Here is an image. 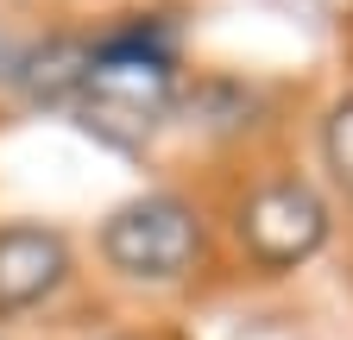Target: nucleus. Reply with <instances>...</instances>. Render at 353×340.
<instances>
[{"label": "nucleus", "instance_id": "f257e3e1", "mask_svg": "<svg viewBox=\"0 0 353 340\" xmlns=\"http://www.w3.org/2000/svg\"><path fill=\"white\" fill-rule=\"evenodd\" d=\"M170 101H176V63H170V45L145 25L95 45L76 95V107L95 126H126V133H152L170 114Z\"/></svg>", "mask_w": 353, "mask_h": 340}, {"label": "nucleus", "instance_id": "f03ea898", "mask_svg": "<svg viewBox=\"0 0 353 340\" xmlns=\"http://www.w3.org/2000/svg\"><path fill=\"white\" fill-rule=\"evenodd\" d=\"M101 252L114 271L139 277V284H176L202 265V221L176 195H139L108 215Z\"/></svg>", "mask_w": 353, "mask_h": 340}, {"label": "nucleus", "instance_id": "7ed1b4c3", "mask_svg": "<svg viewBox=\"0 0 353 340\" xmlns=\"http://www.w3.org/2000/svg\"><path fill=\"white\" fill-rule=\"evenodd\" d=\"M234 233L246 246V259L265 271H296L303 259H316L322 240H328V202L309 189L303 177H278V183H259L240 215Z\"/></svg>", "mask_w": 353, "mask_h": 340}, {"label": "nucleus", "instance_id": "20e7f679", "mask_svg": "<svg viewBox=\"0 0 353 340\" xmlns=\"http://www.w3.org/2000/svg\"><path fill=\"white\" fill-rule=\"evenodd\" d=\"M70 277V246L57 227H0V315L44 303Z\"/></svg>", "mask_w": 353, "mask_h": 340}, {"label": "nucleus", "instance_id": "39448f33", "mask_svg": "<svg viewBox=\"0 0 353 340\" xmlns=\"http://www.w3.org/2000/svg\"><path fill=\"white\" fill-rule=\"evenodd\" d=\"M88 57H95V45H82V38H51L44 51L19 57L13 76H19V89H26L38 107H57V101H76V95H82Z\"/></svg>", "mask_w": 353, "mask_h": 340}, {"label": "nucleus", "instance_id": "423d86ee", "mask_svg": "<svg viewBox=\"0 0 353 340\" xmlns=\"http://www.w3.org/2000/svg\"><path fill=\"white\" fill-rule=\"evenodd\" d=\"M322 158L334 170V183L353 195V95H341L328 107V120H322Z\"/></svg>", "mask_w": 353, "mask_h": 340}]
</instances>
